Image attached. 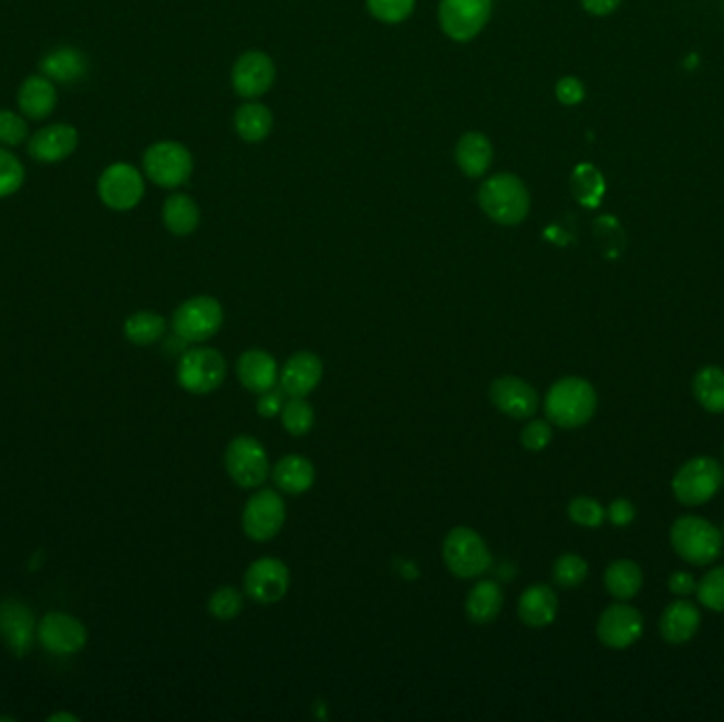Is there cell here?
I'll list each match as a JSON object with an SVG mask.
<instances>
[{
    "instance_id": "obj_1",
    "label": "cell",
    "mask_w": 724,
    "mask_h": 722,
    "mask_svg": "<svg viewBox=\"0 0 724 722\" xmlns=\"http://www.w3.org/2000/svg\"><path fill=\"white\" fill-rule=\"evenodd\" d=\"M479 206L498 225L513 227L524 223L530 213V193L521 178L510 172L489 176L479 189Z\"/></svg>"
},
{
    "instance_id": "obj_2",
    "label": "cell",
    "mask_w": 724,
    "mask_h": 722,
    "mask_svg": "<svg viewBox=\"0 0 724 722\" xmlns=\"http://www.w3.org/2000/svg\"><path fill=\"white\" fill-rule=\"evenodd\" d=\"M598 410V394L593 385L580 378H563L545 399V411L549 422L559 429H579L585 426Z\"/></svg>"
},
{
    "instance_id": "obj_3",
    "label": "cell",
    "mask_w": 724,
    "mask_h": 722,
    "mask_svg": "<svg viewBox=\"0 0 724 722\" xmlns=\"http://www.w3.org/2000/svg\"><path fill=\"white\" fill-rule=\"evenodd\" d=\"M670 538L674 551L693 566H707L723 554V534L701 517H680Z\"/></svg>"
},
{
    "instance_id": "obj_4",
    "label": "cell",
    "mask_w": 724,
    "mask_h": 722,
    "mask_svg": "<svg viewBox=\"0 0 724 722\" xmlns=\"http://www.w3.org/2000/svg\"><path fill=\"white\" fill-rule=\"evenodd\" d=\"M443 561L458 578L482 577L492 566V554L479 532L454 528L443 540Z\"/></svg>"
},
{
    "instance_id": "obj_5",
    "label": "cell",
    "mask_w": 724,
    "mask_h": 722,
    "mask_svg": "<svg viewBox=\"0 0 724 722\" xmlns=\"http://www.w3.org/2000/svg\"><path fill=\"white\" fill-rule=\"evenodd\" d=\"M724 483V468L714 457L689 460L674 477L672 489L684 506L705 505Z\"/></svg>"
},
{
    "instance_id": "obj_6",
    "label": "cell",
    "mask_w": 724,
    "mask_h": 722,
    "mask_svg": "<svg viewBox=\"0 0 724 722\" xmlns=\"http://www.w3.org/2000/svg\"><path fill=\"white\" fill-rule=\"evenodd\" d=\"M143 166H145L146 176L155 185H159L164 189H176L192 178L194 157L187 146L164 141V143H155L146 148Z\"/></svg>"
},
{
    "instance_id": "obj_7",
    "label": "cell",
    "mask_w": 724,
    "mask_h": 722,
    "mask_svg": "<svg viewBox=\"0 0 724 722\" xmlns=\"http://www.w3.org/2000/svg\"><path fill=\"white\" fill-rule=\"evenodd\" d=\"M227 362L213 348H194L183 354L176 369L180 388L192 394H210L225 382Z\"/></svg>"
},
{
    "instance_id": "obj_8",
    "label": "cell",
    "mask_w": 724,
    "mask_h": 722,
    "mask_svg": "<svg viewBox=\"0 0 724 722\" xmlns=\"http://www.w3.org/2000/svg\"><path fill=\"white\" fill-rule=\"evenodd\" d=\"M225 468L229 477L238 483L244 489L261 487L269 475V460H267L266 447L248 436L241 434L236 436L225 452Z\"/></svg>"
},
{
    "instance_id": "obj_9",
    "label": "cell",
    "mask_w": 724,
    "mask_h": 722,
    "mask_svg": "<svg viewBox=\"0 0 724 722\" xmlns=\"http://www.w3.org/2000/svg\"><path fill=\"white\" fill-rule=\"evenodd\" d=\"M492 18V0H441V30L456 43H468L482 34Z\"/></svg>"
},
{
    "instance_id": "obj_10",
    "label": "cell",
    "mask_w": 724,
    "mask_h": 722,
    "mask_svg": "<svg viewBox=\"0 0 724 722\" xmlns=\"http://www.w3.org/2000/svg\"><path fill=\"white\" fill-rule=\"evenodd\" d=\"M172 327L185 341H206L215 338L223 327V308L215 297H192L174 312Z\"/></svg>"
},
{
    "instance_id": "obj_11",
    "label": "cell",
    "mask_w": 724,
    "mask_h": 722,
    "mask_svg": "<svg viewBox=\"0 0 724 722\" xmlns=\"http://www.w3.org/2000/svg\"><path fill=\"white\" fill-rule=\"evenodd\" d=\"M97 195L106 208L125 213L141 204L145 195V180L134 166L113 164L102 172L97 180Z\"/></svg>"
},
{
    "instance_id": "obj_12",
    "label": "cell",
    "mask_w": 724,
    "mask_h": 722,
    "mask_svg": "<svg viewBox=\"0 0 724 722\" xmlns=\"http://www.w3.org/2000/svg\"><path fill=\"white\" fill-rule=\"evenodd\" d=\"M287 519L285 501L273 489L257 492L244 508L241 528L248 538L257 543H267L282 530Z\"/></svg>"
},
{
    "instance_id": "obj_13",
    "label": "cell",
    "mask_w": 724,
    "mask_h": 722,
    "mask_svg": "<svg viewBox=\"0 0 724 722\" xmlns=\"http://www.w3.org/2000/svg\"><path fill=\"white\" fill-rule=\"evenodd\" d=\"M290 573L285 561L263 557L250 564L244 575V591L257 604L280 602L289 591Z\"/></svg>"
},
{
    "instance_id": "obj_14",
    "label": "cell",
    "mask_w": 724,
    "mask_h": 722,
    "mask_svg": "<svg viewBox=\"0 0 724 722\" xmlns=\"http://www.w3.org/2000/svg\"><path fill=\"white\" fill-rule=\"evenodd\" d=\"M276 81L273 60L263 51H246L238 58L231 71L236 94L246 100L266 96Z\"/></svg>"
},
{
    "instance_id": "obj_15",
    "label": "cell",
    "mask_w": 724,
    "mask_h": 722,
    "mask_svg": "<svg viewBox=\"0 0 724 722\" xmlns=\"http://www.w3.org/2000/svg\"><path fill=\"white\" fill-rule=\"evenodd\" d=\"M642 612L629 604L608 606L598 621V638L608 649H628L642 636Z\"/></svg>"
},
{
    "instance_id": "obj_16",
    "label": "cell",
    "mask_w": 724,
    "mask_h": 722,
    "mask_svg": "<svg viewBox=\"0 0 724 722\" xmlns=\"http://www.w3.org/2000/svg\"><path fill=\"white\" fill-rule=\"evenodd\" d=\"M41 644L55 654H74L85 647L87 629L66 612H49L39 623Z\"/></svg>"
},
{
    "instance_id": "obj_17",
    "label": "cell",
    "mask_w": 724,
    "mask_h": 722,
    "mask_svg": "<svg viewBox=\"0 0 724 722\" xmlns=\"http://www.w3.org/2000/svg\"><path fill=\"white\" fill-rule=\"evenodd\" d=\"M492 403L508 417L528 420L538 411V394L526 380L507 375L492 384Z\"/></svg>"
},
{
    "instance_id": "obj_18",
    "label": "cell",
    "mask_w": 724,
    "mask_h": 722,
    "mask_svg": "<svg viewBox=\"0 0 724 722\" xmlns=\"http://www.w3.org/2000/svg\"><path fill=\"white\" fill-rule=\"evenodd\" d=\"M79 145V132L69 123H53L39 130L28 145V153L41 164H58L73 155Z\"/></svg>"
},
{
    "instance_id": "obj_19",
    "label": "cell",
    "mask_w": 724,
    "mask_h": 722,
    "mask_svg": "<svg viewBox=\"0 0 724 722\" xmlns=\"http://www.w3.org/2000/svg\"><path fill=\"white\" fill-rule=\"evenodd\" d=\"M34 617L30 608L15 600L0 602V638L15 654H24L32 644Z\"/></svg>"
},
{
    "instance_id": "obj_20",
    "label": "cell",
    "mask_w": 724,
    "mask_h": 722,
    "mask_svg": "<svg viewBox=\"0 0 724 722\" xmlns=\"http://www.w3.org/2000/svg\"><path fill=\"white\" fill-rule=\"evenodd\" d=\"M322 361L314 352H297L280 373V385L289 396H308L322 380Z\"/></svg>"
},
{
    "instance_id": "obj_21",
    "label": "cell",
    "mask_w": 724,
    "mask_h": 722,
    "mask_svg": "<svg viewBox=\"0 0 724 722\" xmlns=\"http://www.w3.org/2000/svg\"><path fill=\"white\" fill-rule=\"evenodd\" d=\"M557 594L545 582H536L528 587L519 598V619L528 627H547L556 621Z\"/></svg>"
},
{
    "instance_id": "obj_22",
    "label": "cell",
    "mask_w": 724,
    "mask_h": 722,
    "mask_svg": "<svg viewBox=\"0 0 724 722\" xmlns=\"http://www.w3.org/2000/svg\"><path fill=\"white\" fill-rule=\"evenodd\" d=\"M238 378L246 390L263 394L278 382V364L266 350L252 348L238 361Z\"/></svg>"
},
{
    "instance_id": "obj_23",
    "label": "cell",
    "mask_w": 724,
    "mask_h": 722,
    "mask_svg": "<svg viewBox=\"0 0 724 722\" xmlns=\"http://www.w3.org/2000/svg\"><path fill=\"white\" fill-rule=\"evenodd\" d=\"M700 623L701 615L697 606L680 600V602L670 604L663 610V617L659 621V631L665 642L684 644V642L693 640V636L700 629Z\"/></svg>"
},
{
    "instance_id": "obj_24",
    "label": "cell",
    "mask_w": 724,
    "mask_h": 722,
    "mask_svg": "<svg viewBox=\"0 0 724 722\" xmlns=\"http://www.w3.org/2000/svg\"><path fill=\"white\" fill-rule=\"evenodd\" d=\"M58 102V94L55 87L45 74H34L28 76L20 92H18V104L20 111L24 113L28 120L41 121L48 120L49 115L53 113Z\"/></svg>"
},
{
    "instance_id": "obj_25",
    "label": "cell",
    "mask_w": 724,
    "mask_h": 722,
    "mask_svg": "<svg viewBox=\"0 0 724 722\" xmlns=\"http://www.w3.org/2000/svg\"><path fill=\"white\" fill-rule=\"evenodd\" d=\"M456 162L464 176L482 178L494 162V146L482 132H468L458 141Z\"/></svg>"
},
{
    "instance_id": "obj_26",
    "label": "cell",
    "mask_w": 724,
    "mask_h": 722,
    "mask_svg": "<svg viewBox=\"0 0 724 722\" xmlns=\"http://www.w3.org/2000/svg\"><path fill=\"white\" fill-rule=\"evenodd\" d=\"M503 604H505V594L500 585L494 580H482L470 589L466 598V615L473 623L487 626L496 621V617L503 610Z\"/></svg>"
},
{
    "instance_id": "obj_27",
    "label": "cell",
    "mask_w": 724,
    "mask_h": 722,
    "mask_svg": "<svg viewBox=\"0 0 724 722\" xmlns=\"http://www.w3.org/2000/svg\"><path fill=\"white\" fill-rule=\"evenodd\" d=\"M87 73V58L74 48H60L49 51L41 60V74L58 83H74Z\"/></svg>"
},
{
    "instance_id": "obj_28",
    "label": "cell",
    "mask_w": 724,
    "mask_h": 722,
    "mask_svg": "<svg viewBox=\"0 0 724 722\" xmlns=\"http://www.w3.org/2000/svg\"><path fill=\"white\" fill-rule=\"evenodd\" d=\"M314 464L303 456H285L273 466V483L287 494H303L314 485Z\"/></svg>"
},
{
    "instance_id": "obj_29",
    "label": "cell",
    "mask_w": 724,
    "mask_h": 722,
    "mask_svg": "<svg viewBox=\"0 0 724 722\" xmlns=\"http://www.w3.org/2000/svg\"><path fill=\"white\" fill-rule=\"evenodd\" d=\"M642 580H644L642 568L635 561H631V559H617L603 573L606 591L612 598L623 600V602H628V600L635 598L640 594Z\"/></svg>"
},
{
    "instance_id": "obj_30",
    "label": "cell",
    "mask_w": 724,
    "mask_h": 722,
    "mask_svg": "<svg viewBox=\"0 0 724 722\" xmlns=\"http://www.w3.org/2000/svg\"><path fill=\"white\" fill-rule=\"evenodd\" d=\"M234 125L244 143H261L273 127V115L266 104L250 100L236 111Z\"/></svg>"
},
{
    "instance_id": "obj_31",
    "label": "cell",
    "mask_w": 724,
    "mask_h": 722,
    "mask_svg": "<svg viewBox=\"0 0 724 722\" xmlns=\"http://www.w3.org/2000/svg\"><path fill=\"white\" fill-rule=\"evenodd\" d=\"M162 218L169 234L189 236L199 227V208L189 195L174 193L162 208Z\"/></svg>"
},
{
    "instance_id": "obj_32",
    "label": "cell",
    "mask_w": 724,
    "mask_h": 722,
    "mask_svg": "<svg viewBox=\"0 0 724 722\" xmlns=\"http://www.w3.org/2000/svg\"><path fill=\"white\" fill-rule=\"evenodd\" d=\"M693 394L710 413H724V369L703 367L693 378Z\"/></svg>"
},
{
    "instance_id": "obj_33",
    "label": "cell",
    "mask_w": 724,
    "mask_h": 722,
    "mask_svg": "<svg viewBox=\"0 0 724 722\" xmlns=\"http://www.w3.org/2000/svg\"><path fill=\"white\" fill-rule=\"evenodd\" d=\"M125 338L130 339L136 345H151L157 339L164 336L166 331V320L155 312H136L132 313L125 320Z\"/></svg>"
},
{
    "instance_id": "obj_34",
    "label": "cell",
    "mask_w": 724,
    "mask_h": 722,
    "mask_svg": "<svg viewBox=\"0 0 724 722\" xmlns=\"http://www.w3.org/2000/svg\"><path fill=\"white\" fill-rule=\"evenodd\" d=\"M572 192L582 206L596 208L603 195L602 174L593 166H579L572 176Z\"/></svg>"
},
{
    "instance_id": "obj_35",
    "label": "cell",
    "mask_w": 724,
    "mask_h": 722,
    "mask_svg": "<svg viewBox=\"0 0 724 722\" xmlns=\"http://www.w3.org/2000/svg\"><path fill=\"white\" fill-rule=\"evenodd\" d=\"M282 426L292 436H303L312 431L314 410L306 396H290L289 403L282 408Z\"/></svg>"
},
{
    "instance_id": "obj_36",
    "label": "cell",
    "mask_w": 724,
    "mask_h": 722,
    "mask_svg": "<svg viewBox=\"0 0 724 722\" xmlns=\"http://www.w3.org/2000/svg\"><path fill=\"white\" fill-rule=\"evenodd\" d=\"M244 608V596L236 587H218L208 600V612L218 621H234Z\"/></svg>"
},
{
    "instance_id": "obj_37",
    "label": "cell",
    "mask_w": 724,
    "mask_h": 722,
    "mask_svg": "<svg viewBox=\"0 0 724 722\" xmlns=\"http://www.w3.org/2000/svg\"><path fill=\"white\" fill-rule=\"evenodd\" d=\"M369 13L384 24H403L410 20L415 0H366Z\"/></svg>"
},
{
    "instance_id": "obj_38",
    "label": "cell",
    "mask_w": 724,
    "mask_h": 722,
    "mask_svg": "<svg viewBox=\"0 0 724 722\" xmlns=\"http://www.w3.org/2000/svg\"><path fill=\"white\" fill-rule=\"evenodd\" d=\"M589 566L587 561L577 554L561 555L554 566V578L557 585L563 589H575L587 578Z\"/></svg>"
},
{
    "instance_id": "obj_39",
    "label": "cell",
    "mask_w": 724,
    "mask_h": 722,
    "mask_svg": "<svg viewBox=\"0 0 724 722\" xmlns=\"http://www.w3.org/2000/svg\"><path fill=\"white\" fill-rule=\"evenodd\" d=\"M697 598L705 608L714 612H724V566L710 570L701 578L697 585Z\"/></svg>"
},
{
    "instance_id": "obj_40",
    "label": "cell",
    "mask_w": 724,
    "mask_h": 722,
    "mask_svg": "<svg viewBox=\"0 0 724 722\" xmlns=\"http://www.w3.org/2000/svg\"><path fill=\"white\" fill-rule=\"evenodd\" d=\"M24 185V166L15 155L0 148V199L20 192Z\"/></svg>"
},
{
    "instance_id": "obj_41",
    "label": "cell",
    "mask_w": 724,
    "mask_h": 722,
    "mask_svg": "<svg viewBox=\"0 0 724 722\" xmlns=\"http://www.w3.org/2000/svg\"><path fill=\"white\" fill-rule=\"evenodd\" d=\"M568 515H570V519L575 524H579L582 528H598V526H602L603 519H606L603 506L598 501L587 498V496L575 498L568 505Z\"/></svg>"
},
{
    "instance_id": "obj_42",
    "label": "cell",
    "mask_w": 724,
    "mask_h": 722,
    "mask_svg": "<svg viewBox=\"0 0 724 722\" xmlns=\"http://www.w3.org/2000/svg\"><path fill=\"white\" fill-rule=\"evenodd\" d=\"M28 138V123L13 111H0V143L7 146L22 145Z\"/></svg>"
},
{
    "instance_id": "obj_43",
    "label": "cell",
    "mask_w": 724,
    "mask_h": 722,
    "mask_svg": "<svg viewBox=\"0 0 724 722\" xmlns=\"http://www.w3.org/2000/svg\"><path fill=\"white\" fill-rule=\"evenodd\" d=\"M554 439V431L545 420H531L521 431V443L528 452H542Z\"/></svg>"
},
{
    "instance_id": "obj_44",
    "label": "cell",
    "mask_w": 724,
    "mask_h": 722,
    "mask_svg": "<svg viewBox=\"0 0 724 722\" xmlns=\"http://www.w3.org/2000/svg\"><path fill=\"white\" fill-rule=\"evenodd\" d=\"M556 96L566 106H577L585 100V85L575 76H563L556 85Z\"/></svg>"
},
{
    "instance_id": "obj_45",
    "label": "cell",
    "mask_w": 724,
    "mask_h": 722,
    "mask_svg": "<svg viewBox=\"0 0 724 722\" xmlns=\"http://www.w3.org/2000/svg\"><path fill=\"white\" fill-rule=\"evenodd\" d=\"M608 522L612 524V526H619V528H623V526H629L631 522H633V517H635V508H633V505L629 503V501H625V498H619V501H614L612 505L608 506Z\"/></svg>"
},
{
    "instance_id": "obj_46",
    "label": "cell",
    "mask_w": 724,
    "mask_h": 722,
    "mask_svg": "<svg viewBox=\"0 0 724 722\" xmlns=\"http://www.w3.org/2000/svg\"><path fill=\"white\" fill-rule=\"evenodd\" d=\"M695 589H697L695 578L689 573H674L670 577V591L676 596H691Z\"/></svg>"
},
{
    "instance_id": "obj_47",
    "label": "cell",
    "mask_w": 724,
    "mask_h": 722,
    "mask_svg": "<svg viewBox=\"0 0 724 722\" xmlns=\"http://www.w3.org/2000/svg\"><path fill=\"white\" fill-rule=\"evenodd\" d=\"M257 411L263 417H273L276 413H280L282 411V399H280V394L278 392H271V390L263 392L261 399H259V403H257Z\"/></svg>"
},
{
    "instance_id": "obj_48",
    "label": "cell",
    "mask_w": 724,
    "mask_h": 722,
    "mask_svg": "<svg viewBox=\"0 0 724 722\" xmlns=\"http://www.w3.org/2000/svg\"><path fill=\"white\" fill-rule=\"evenodd\" d=\"M580 2H582V9L591 16H610L621 4V0H580Z\"/></svg>"
},
{
    "instance_id": "obj_49",
    "label": "cell",
    "mask_w": 724,
    "mask_h": 722,
    "mask_svg": "<svg viewBox=\"0 0 724 722\" xmlns=\"http://www.w3.org/2000/svg\"><path fill=\"white\" fill-rule=\"evenodd\" d=\"M49 721L55 722V721H76L74 716H71V714H55V716H49Z\"/></svg>"
},
{
    "instance_id": "obj_50",
    "label": "cell",
    "mask_w": 724,
    "mask_h": 722,
    "mask_svg": "<svg viewBox=\"0 0 724 722\" xmlns=\"http://www.w3.org/2000/svg\"><path fill=\"white\" fill-rule=\"evenodd\" d=\"M723 536H724V528H723Z\"/></svg>"
}]
</instances>
